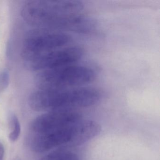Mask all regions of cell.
Instances as JSON below:
<instances>
[{
    "label": "cell",
    "mask_w": 160,
    "mask_h": 160,
    "mask_svg": "<svg viewBox=\"0 0 160 160\" xmlns=\"http://www.w3.org/2000/svg\"><path fill=\"white\" fill-rule=\"evenodd\" d=\"M84 6L78 0L32 1L23 6L22 15L30 25L56 29L62 17L80 13Z\"/></svg>",
    "instance_id": "obj_1"
},
{
    "label": "cell",
    "mask_w": 160,
    "mask_h": 160,
    "mask_svg": "<svg viewBox=\"0 0 160 160\" xmlns=\"http://www.w3.org/2000/svg\"><path fill=\"white\" fill-rule=\"evenodd\" d=\"M76 63L44 70L36 75V85L41 90L54 89L84 87L95 80L97 72L93 67Z\"/></svg>",
    "instance_id": "obj_2"
},
{
    "label": "cell",
    "mask_w": 160,
    "mask_h": 160,
    "mask_svg": "<svg viewBox=\"0 0 160 160\" xmlns=\"http://www.w3.org/2000/svg\"><path fill=\"white\" fill-rule=\"evenodd\" d=\"M84 48L79 46H71L44 53L32 60L33 70L56 69L76 63L83 57Z\"/></svg>",
    "instance_id": "obj_3"
},
{
    "label": "cell",
    "mask_w": 160,
    "mask_h": 160,
    "mask_svg": "<svg viewBox=\"0 0 160 160\" xmlns=\"http://www.w3.org/2000/svg\"><path fill=\"white\" fill-rule=\"evenodd\" d=\"M72 41L71 35L63 32H53L29 38L23 46L24 58L32 60L44 53L65 46Z\"/></svg>",
    "instance_id": "obj_4"
},
{
    "label": "cell",
    "mask_w": 160,
    "mask_h": 160,
    "mask_svg": "<svg viewBox=\"0 0 160 160\" xmlns=\"http://www.w3.org/2000/svg\"><path fill=\"white\" fill-rule=\"evenodd\" d=\"M82 119V116L73 109L50 111L39 116L32 121L31 129L35 133L58 130Z\"/></svg>",
    "instance_id": "obj_5"
},
{
    "label": "cell",
    "mask_w": 160,
    "mask_h": 160,
    "mask_svg": "<svg viewBox=\"0 0 160 160\" xmlns=\"http://www.w3.org/2000/svg\"><path fill=\"white\" fill-rule=\"evenodd\" d=\"M40 160H79V158L75 152L62 148L53 151Z\"/></svg>",
    "instance_id": "obj_6"
},
{
    "label": "cell",
    "mask_w": 160,
    "mask_h": 160,
    "mask_svg": "<svg viewBox=\"0 0 160 160\" xmlns=\"http://www.w3.org/2000/svg\"><path fill=\"white\" fill-rule=\"evenodd\" d=\"M10 132L9 138L12 142L16 141L21 133V126L18 118L15 115L12 116L10 120Z\"/></svg>",
    "instance_id": "obj_7"
},
{
    "label": "cell",
    "mask_w": 160,
    "mask_h": 160,
    "mask_svg": "<svg viewBox=\"0 0 160 160\" xmlns=\"http://www.w3.org/2000/svg\"><path fill=\"white\" fill-rule=\"evenodd\" d=\"M4 155V148L2 143L0 142V160H3Z\"/></svg>",
    "instance_id": "obj_8"
},
{
    "label": "cell",
    "mask_w": 160,
    "mask_h": 160,
    "mask_svg": "<svg viewBox=\"0 0 160 160\" xmlns=\"http://www.w3.org/2000/svg\"><path fill=\"white\" fill-rule=\"evenodd\" d=\"M3 88L2 87V83L1 81V75H0V88ZM1 89V88H0Z\"/></svg>",
    "instance_id": "obj_9"
}]
</instances>
